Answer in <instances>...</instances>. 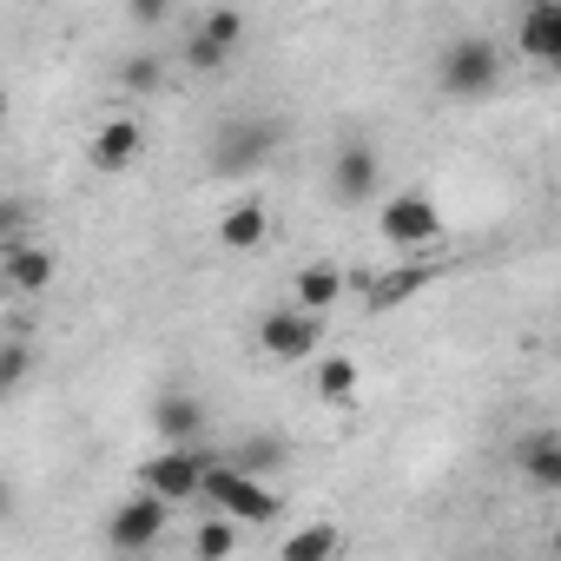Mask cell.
Segmentation results:
<instances>
[{
  "mask_svg": "<svg viewBox=\"0 0 561 561\" xmlns=\"http://www.w3.org/2000/svg\"><path fill=\"white\" fill-rule=\"evenodd\" d=\"M198 502L225 508L231 522H277V508H285V495H271L257 476L231 469L225 456H211V462H205V476H198Z\"/></svg>",
  "mask_w": 561,
  "mask_h": 561,
  "instance_id": "obj_1",
  "label": "cell"
},
{
  "mask_svg": "<svg viewBox=\"0 0 561 561\" xmlns=\"http://www.w3.org/2000/svg\"><path fill=\"white\" fill-rule=\"evenodd\" d=\"M436 87H443L449 100H489V93L502 87V54H495V41H482V34L449 41L443 60H436Z\"/></svg>",
  "mask_w": 561,
  "mask_h": 561,
  "instance_id": "obj_2",
  "label": "cell"
},
{
  "mask_svg": "<svg viewBox=\"0 0 561 561\" xmlns=\"http://www.w3.org/2000/svg\"><path fill=\"white\" fill-rule=\"evenodd\" d=\"M271 152H277V119L244 113V119H225L211 133V172L218 179H251L271 165Z\"/></svg>",
  "mask_w": 561,
  "mask_h": 561,
  "instance_id": "obj_3",
  "label": "cell"
},
{
  "mask_svg": "<svg viewBox=\"0 0 561 561\" xmlns=\"http://www.w3.org/2000/svg\"><path fill=\"white\" fill-rule=\"evenodd\" d=\"M205 462H211L205 443H165V456H152V462L139 469V489H152L159 502L185 508V502H198V476H205Z\"/></svg>",
  "mask_w": 561,
  "mask_h": 561,
  "instance_id": "obj_4",
  "label": "cell"
},
{
  "mask_svg": "<svg viewBox=\"0 0 561 561\" xmlns=\"http://www.w3.org/2000/svg\"><path fill=\"white\" fill-rule=\"evenodd\" d=\"M318 344H324L318 311L277 305V311H264V318H257V351H264L271 364H305V357H318Z\"/></svg>",
  "mask_w": 561,
  "mask_h": 561,
  "instance_id": "obj_5",
  "label": "cell"
},
{
  "mask_svg": "<svg viewBox=\"0 0 561 561\" xmlns=\"http://www.w3.org/2000/svg\"><path fill=\"white\" fill-rule=\"evenodd\" d=\"M377 225H383V244H397V251H423V244L443 238V211H436L430 192H397V198H383Z\"/></svg>",
  "mask_w": 561,
  "mask_h": 561,
  "instance_id": "obj_6",
  "label": "cell"
},
{
  "mask_svg": "<svg viewBox=\"0 0 561 561\" xmlns=\"http://www.w3.org/2000/svg\"><path fill=\"white\" fill-rule=\"evenodd\" d=\"M165 522H172V502H159L152 489H139V495H126V502L106 515V541H113L119 554H133V548H152V541L165 535Z\"/></svg>",
  "mask_w": 561,
  "mask_h": 561,
  "instance_id": "obj_7",
  "label": "cell"
},
{
  "mask_svg": "<svg viewBox=\"0 0 561 561\" xmlns=\"http://www.w3.org/2000/svg\"><path fill=\"white\" fill-rule=\"evenodd\" d=\"M377 185H383L377 146H370V139H344L337 159H331V198H337V205H364V198H377Z\"/></svg>",
  "mask_w": 561,
  "mask_h": 561,
  "instance_id": "obj_8",
  "label": "cell"
},
{
  "mask_svg": "<svg viewBox=\"0 0 561 561\" xmlns=\"http://www.w3.org/2000/svg\"><path fill=\"white\" fill-rule=\"evenodd\" d=\"M0 277H8V291L41 298L54 277H60V257H54L47 244H34V238H14L8 251H0Z\"/></svg>",
  "mask_w": 561,
  "mask_h": 561,
  "instance_id": "obj_9",
  "label": "cell"
},
{
  "mask_svg": "<svg viewBox=\"0 0 561 561\" xmlns=\"http://www.w3.org/2000/svg\"><path fill=\"white\" fill-rule=\"evenodd\" d=\"M139 152H146V133H139V119H106L93 139H87V159H93V172H126V165H139Z\"/></svg>",
  "mask_w": 561,
  "mask_h": 561,
  "instance_id": "obj_10",
  "label": "cell"
},
{
  "mask_svg": "<svg viewBox=\"0 0 561 561\" xmlns=\"http://www.w3.org/2000/svg\"><path fill=\"white\" fill-rule=\"evenodd\" d=\"M515 47L535 60V67H554L561 60V0H528V14L515 27Z\"/></svg>",
  "mask_w": 561,
  "mask_h": 561,
  "instance_id": "obj_11",
  "label": "cell"
},
{
  "mask_svg": "<svg viewBox=\"0 0 561 561\" xmlns=\"http://www.w3.org/2000/svg\"><path fill=\"white\" fill-rule=\"evenodd\" d=\"M152 430H159L165 443H205V403L185 397V390H165V397L152 403Z\"/></svg>",
  "mask_w": 561,
  "mask_h": 561,
  "instance_id": "obj_12",
  "label": "cell"
},
{
  "mask_svg": "<svg viewBox=\"0 0 561 561\" xmlns=\"http://www.w3.org/2000/svg\"><path fill=\"white\" fill-rule=\"evenodd\" d=\"M344 291H351V285H344L337 264H298V277H291V305H298V311H318V318H324Z\"/></svg>",
  "mask_w": 561,
  "mask_h": 561,
  "instance_id": "obj_13",
  "label": "cell"
},
{
  "mask_svg": "<svg viewBox=\"0 0 561 561\" xmlns=\"http://www.w3.org/2000/svg\"><path fill=\"white\" fill-rule=\"evenodd\" d=\"M311 390H318V403H331V410H351V403H357V390H364V370H357V357H344V351L318 357V377H311Z\"/></svg>",
  "mask_w": 561,
  "mask_h": 561,
  "instance_id": "obj_14",
  "label": "cell"
},
{
  "mask_svg": "<svg viewBox=\"0 0 561 561\" xmlns=\"http://www.w3.org/2000/svg\"><path fill=\"white\" fill-rule=\"evenodd\" d=\"M515 462H522V476H528L535 489H561V436H554V430H528V436L515 443Z\"/></svg>",
  "mask_w": 561,
  "mask_h": 561,
  "instance_id": "obj_15",
  "label": "cell"
},
{
  "mask_svg": "<svg viewBox=\"0 0 561 561\" xmlns=\"http://www.w3.org/2000/svg\"><path fill=\"white\" fill-rule=\"evenodd\" d=\"M264 238H271V211H264L257 198H238V205L218 218V244H225V251H257Z\"/></svg>",
  "mask_w": 561,
  "mask_h": 561,
  "instance_id": "obj_16",
  "label": "cell"
},
{
  "mask_svg": "<svg viewBox=\"0 0 561 561\" xmlns=\"http://www.w3.org/2000/svg\"><path fill=\"white\" fill-rule=\"evenodd\" d=\"M34 383V344L27 337H0V403L21 397Z\"/></svg>",
  "mask_w": 561,
  "mask_h": 561,
  "instance_id": "obj_17",
  "label": "cell"
},
{
  "mask_svg": "<svg viewBox=\"0 0 561 561\" xmlns=\"http://www.w3.org/2000/svg\"><path fill=\"white\" fill-rule=\"evenodd\" d=\"M225 462H231V469H244V476H264V469L285 462V443H277V436H244L238 449H225Z\"/></svg>",
  "mask_w": 561,
  "mask_h": 561,
  "instance_id": "obj_18",
  "label": "cell"
},
{
  "mask_svg": "<svg viewBox=\"0 0 561 561\" xmlns=\"http://www.w3.org/2000/svg\"><path fill=\"white\" fill-rule=\"evenodd\" d=\"M423 285H430V271H423V264H410V271H390V277H377V285H370V305H377V311H390V305H410Z\"/></svg>",
  "mask_w": 561,
  "mask_h": 561,
  "instance_id": "obj_19",
  "label": "cell"
},
{
  "mask_svg": "<svg viewBox=\"0 0 561 561\" xmlns=\"http://www.w3.org/2000/svg\"><path fill=\"white\" fill-rule=\"evenodd\" d=\"M192 34H205V41H211V47H225V54H244V34H251V27H244V14H238V8H211Z\"/></svg>",
  "mask_w": 561,
  "mask_h": 561,
  "instance_id": "obj_20",
  "label": "cell"
},
{
  "mask_svg": "<svg viewBox=\"0 0 561 561\" xmlns=\"http://www.w3.org/2000/svg\"><path fill=\"white\" fill-rule=\"evenodd\" d=\"M337 528L331 522H311V528H298V535H285V561H324V554H337Z\"/></svg>",
  "mask_w": 561,
  "mask_h": 561,
  "instance_id": "obj_21",
  "label": "cell"
},
{
  "mask_svg": "<svg viewBox=\"0 0 561 561\" xmlns=\"http://www.w3.org/2000/svg\"><path fill=\"white\" fill-rule=\"evenodd\" d=\"M119 87H126V93H159V87H165V60H159V54H133V60L119 67Z\"/></svg>",
  "mask_w": 561,
  "mask_h": 561,
  "instance_id": "obj_22",
  "label": "cell"
},
{
  "mask_svg": "<svg viewBox=\"0 0 561 561\" xmlns=\"http://www.w3.org/2000/svg\"><path fill=\"white\" fill-rule=\"evenodd\" d=\"M14 238H34V205L14 198V192H0V251H8Z\"/></svg>",
  "mask_w": 561,
  "mask_h": 561,
  "instance_id": "obj_23",
  "label": "cell"
},
{
  "mask_svg": "<svg viewBox=\"0 0 561 561\" xmlns=\"http://www.w3.org/2000/svg\"><path fill=\"white\" fill-rule=\"evenodd\" d=\"M231 60H238V54H225V47H211L205 34H185V67H192V73H225Z\"/></svg>",
  "mask_w": 561,
  "mask_h": 561,
  "instance_id": "obj_24",
  "label": "cell"
},
{
  "mask_svg": "<svg viewBox=\"0 0 561 561\" xmlns=\"http://www.w3.org/2000/svg\"><path fill=\"white\" fill-rule=\"evenodd\" d=\"M192 548H198V554H231V548H238V522H231V515H225V522H198Z\"/></svg>",
  "mask_w": 561,
  "mask_h": 561,
  "instance_id": "obj_25",
  "label": "cell"
},
{
  "mask_svg": "<svg viewBox=\"0 0 561 561\" xmlns=\"http://www.w3.org/2000/svg\"><path fill=\"white\" fill-rule=\"evenodd\" d=\"M126 14H133L139 27H165V14H172V0H126Z\"/></svg>",
  "mask_w": 561,
  "mask_h": 561,
  "instance_id": "obj_26",
  "label": "cell"
},
{
  "mask_svg": "<svg viewBox=\"0 0 561 561\" xmlns=\"http://www.w3.org/2000/svg\"><path fill=\"white\" fill-rule=\"evenodd\" d=\"M8 515H14V489H8V482H0V522H8Z\"/></svg>",
  "mask_w": 561,
  "mask_h": 561,
  "instance_id": "obj_27",
  "label": "cell"
},
{
  "mask_svg": "<svg viewBox=\"0 0 561 561\" xmlns=\"http://www.w3.org/2000/svg\"><path fill=\"white\" fill-rule=\"evenodd\" d=\"M0 113H8V93H0Z\"/></svg>",
  "mask_w": 561,
  "mask_h": 561,
  "instance_id": "obj_28",
  "label": "cell"
}]
</instances>
